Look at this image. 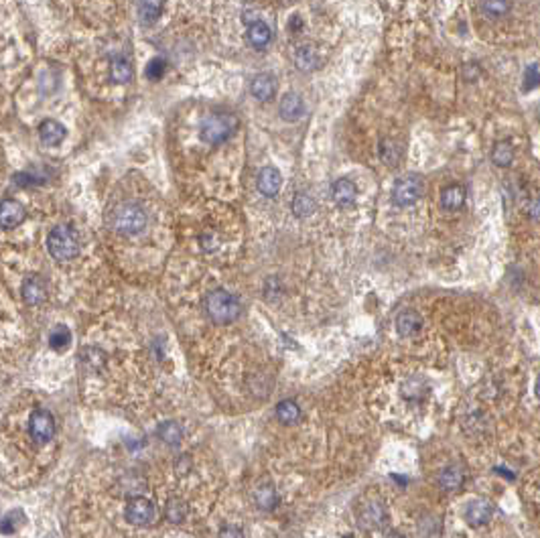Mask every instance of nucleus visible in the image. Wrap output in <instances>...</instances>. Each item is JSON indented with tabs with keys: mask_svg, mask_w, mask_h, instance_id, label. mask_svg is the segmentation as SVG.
<instances>
[{
	"mask_svg": "<svg viewBox=\"0 0 540 538\" xmlns=\"http://www.w3.org/2000/svg\"><path fill=\"white\" fill-rule=\"evenodd\" d=\"M240 311H242V305L236 299V295L224 289H215L206 297V313L215 325L234 323L240 317Z\"/></svg>",
	"mask_w": 540,
	"mask_h": 538,
	"instance_id": "obj_1",
	"label": "nucleus"
},
{
	"mask_svg": "<svg viewBox=\"0 0 540 538\" xmlns=\"http://www.w3.org/2000/svg\"><path fill=\"white\" fill-rule=\"evenodd\" d=\"M47 250L57 262H68L79 254V234L70 224L55 226L47 236Z\"/></svg>",
	"mask_w": 540,
	"mask_h": 538,
	"instance_id": "obj_2",
	"label": "nucleus"
},
{
	"mask_svg": "<svg viewBox=\"0 0 540 538\" xmlns=\"http://www.w3.org/2000/svg\"><path fill=\"white\" fill-rule=\"evenodd\" d=\"M110 226L120 236H139L146 228V211L137 203H122L112 213Z\"/></svg>",
	"mask_w": 540,
	"mask_h": 538,
	"instance_id": "obj_3",
	"label": "nucleus"
},
{
	"mask_svg": "<svg viewBox=\"0 0 540 538\" xmlns=\"http://www.w3.org/2000/svg\"><path fill=\"white\" fill-rule=\"evenodd\" d=\"M238 128V118L232 114H217V116L208 118L201 126V141L208 144H222L226 142Z\"/></svg>",
	"mask_w": 540,
	"mask_h": 538,
	"instance_id": "obj_4",
	"label": "nucleus"
},
{
	"mask_svg": "<svg viewBox=\"0 0 540 538\" xmlns=\"http://www.w3.org/2000/svg\"><path fill=\"white\" fill-rule=\"evenodd\" d=\"M424 193V183L419 175H404L392 187V201L400 208L415 206Z\"/></svg>",
	"mask_w": 540,
	"mask_h": 538,
	"instance_id": "obj_5",
	"label": "nucleus"
},
{
	"mask_svg": "<svg viewBox=\"0 0 540 538\" xmlns=\"http://www.w3.org/2000/svg\"><path fill=\"white\" fill-rule=\"evenodd\" d=\"M124 518L132 526H151L157 520V506L144 495H134L124 508Z\"/></svg>",
	"mask_w": 540,
	"mask_h": 538,
	"instance_id": "obj_6",
	"label": "nucleus"
},
{
	"mask_svg": "<svg viewBox=\"0 0 540 538\" xmlns=\"http://www.w3.org/2000/svg\"><path fill=\"white\" fill-rule=\"evenodd\" d=\"M355 516H357L360 526L366 528V530H382L388 524V512H386L384 504L380 500H374V498L366 500L357 508Z\"/></svg>",
	"mask_w": 540,
	"mask_h": 538,
	"instance_id": "obj_7",
	"label": "nucleus"
},
{
	"mask_svg": "<svg viewBox=\"0 0 540 538\" xmlns=\"http://www.w3.org/2000/svg\"><path fill=\"white\" fill-rule=\"evenodd\" d=\"M29 435L35 443L45 445L55 435V419L49 410H35L29 417Z\"/></svg>",
	"mask_w": 540,
	"mask_h": 538,
	"instance_id": "obj_8",
	"label": "nucleus"
},
{
	"mask_svg": "<svg viewBox=\"0 0 540 538\" xmlns=\"http://www.w3.org/2000/svg\"><path fill=\"white\" fill-rule=\"evenodd\" d=\"M465 522L473 526V528H477V526H486L490 520L493 518V504L490 500H484V498H479V500H473L468 504V508H465Z\"/></svg>",
	"mask_w": 540,
	"mask_h": 538,
	"instance_id": "obj_9",
	"label": "nucleus"
},
{
	"mask_svg": "<svg viewBox=\"0 0 540 538\" xmlns=\"http://www.w3.org/2000/svg\"><path fill=\"white\" fill-rule=\"evenodd\" d=\"M26 217L23 203L17 199H2L0 201V228L13 230L17 226H21Z\"/></svg>",
	"mask_w": 540,
	"mask_h": 538,
	"instance_id": "obj_10",
	"label": "nucleus"
},
{
	"mask_svg": "<svg viewBox=\"0 0 540 538\" xmlns=\"http://www.w3.org/2000/svg\"><path fill=\"white\" fill-rule=\"evenodd\" d=\"M23 299L26 305H41L47 299V282L41 275H31L23 281Z\"/></svg>",
	"mask_w": 540,
	"mask_h": 538,
	"instance_id": "obj_11",
	"label": "nucleus"
},
{
	"mask_svg": "<svg viewBox=\"0 0 540 538\" xmlns=\"http://www.w3.org/2000/svg\"><path fill=\"white\" fill-rule=\"evenodd\" d=\"M282 185V175L275 167H264L259 173V191L264 197H275Z\"/></svg>",
	"mask_w": 540,
	"mask_h": 538,
	"instance_id": "obj_12",
	"label": "nucleus"
},
{
	"mask_svg": "<svg viewBox=\"0 0 540 538\" xmlns=\"http://www.w3.org/2000/svg\"><path fill=\"white\" fill-rule=\"evenodd\" d=\"M65 137H68V130H65V126H63L61 122H57V120H43V122L39 124V139H41L43 144H47V146L61 144V142L65 141Z\"/></svg>",
	"mask_w": 540,
	"mask_h": 538,
	"instance_id": "obj_13",
	"label": "nucleus"
},
{
	"mask_svg": "<svg viewBox=\"0 0 540 538\" xmlns=\"http://www.w3.org/2000/svg\"><path fill=\"white\" fill-rule=\"evenodd\" d=\"M465 484V468L461 463H451L439 473V486L441 490L455 491Z\"/></svg>",
	"mask_w": 540,
	"mask_h": 538,
	"instance_id": "obj_14",
	"label": "nucleus"
},
{
	"mask_svg": "<svg viewBox=\"0 0 540 538\" xmlns=\"http://www.w3.org/2000/svg\"><path fill=\"white\" fill-rule=\"evenodd\" d=\"M421 329H423V317L412 309L402 311L396 317V331L400 337H415Z\"/></svg>",
	"mask_w": 540,
	"mask_h": 538,
	"instance_id": "obj_15",
	"label": "nucleus"
},
{
	"mask_svg": "<svg viewBox=\"0 0 540 538\" xmlns=\"http://www.w3.org/2000/svg\"><path fill=\"white\" fill-rule=\"evenodd\" d=\"M331 193H333V201L339 208H350L355 203V197H357V189L350 179H337L331 187Z\"/></svg>",
	"mask_w": 540,
	"mask_h": 538,
	"instance_id": "obj_16",
	"label": "nucleus"
},
{
	"mask_svg": "<svg viewBox=\"0 0 540 538\" xmlns=\"http://www.w3.org/2000/svg\"><path fill=\"white\" fill-rule=\"evenodd\" d=\"M250 92H252V95H254L259 102H268V100H272V95L277 92V82H275L272 75L260 73V75H256V77L252 79Z\"/></svg>",
	"mask_w": 540,
	"mask_h": 538,
	"instance_id": "obj_17",
	"label": "nucleus"
},
{
	"mask_svg": "<svg viewBox=\"0 0 540 538\" xmlns=\"http://www.w3.org/2000/svg\"><path fill=\"white\" fill-rule=\"evenodd\" d=\"M305 114V104L301 100V95L286 94L281 100V118L286 122H297L299 118Z\"/></svg>",
	"mask_w": 540,
	"mask_h": 538,
	"instance_id": "obj_18",
	"label": "nucleus"
},
{
	"mask_svg": "<svg viewBox=\"0 0 540 538\" xmlns=\"http://www.w3.org/2000/svg\"><path fill=\"white\" fill-rule=\"evenodd\" d=\"M254 502L260 510H275L279 504V493L275 484L270 482H262L259 488L254 490Z\"/></svg>",
	"mask_w": 540,
	"mask_h": 538,
	"instance_id": "obj_19",
	"label": "nucleus"
},
{
	"mask_svg": "<svg viewBox=\"0 0 540 538\" xmlns=\"http://www.w3.org/2000/svg\"><path fill=\"white\" fill-rule=\"evenodd\" d=\"M293 61L297 66V70L301 71H313L317 68V51L313 45H297L293 51Z\"/></svg>",
	"mask_w": 540,
	"mask_h": 538,
	"instance_id": "obj_20",
	"label": "nucleus"
},
{
	"mask_svg": "<svg viewBox=\"0 0 540 538\" xmlns=\"http://www.w3.org/2000/svg\"><path fill=\"white\" fill-rule=\"evenodd\" d=\"M465 197H468L465 189L461 187V185H449L441 193V206L449 211L461 210L465 206Z\"/></svg>",
	"mask_w": 540,
	"mask_h": 538,
	"instance_id": "obj_21",
	"label": "nucleus"
},
{
	"mask_svg": "<svg viewBox=\"0 0 540 538\" xmlns=\"http://www.w3.org/2000/svg\"><path fill=\"white\" fill-rule=\"evenodd\" d=\"M272 39V31L270 26L262 21H254V23L248 26V41L252 43L254 49H264Z\"/></svg>",
	"mask_w": 540,
	"mask_h": 538,
	"instance_id": "obj_22",
	"label": "nucleus"
},
{
	"mask_svg": "<svg viewBox=\"0 0 540 538\" xmlns=\"http://www.w3.org/2000/svg\"><path fill=\"white\" fill-rule=\"evenodd\" d=\"M277 419L282 422V424H295V422L301 419V408L295 400L286 398V400H281L277 404Z\"/></svg>",
	"mask_w": 540,
	"mask_h": 538,
	"instance_id": "obj_23",
	"label": "nucleus"
},
{
	"mask_svg": "<svg viewBox=\"0 0 540 538\" xmlns=\"http://www.w3.org/2000/svg\"><path fill=\"white\" fill-rule=\"evenodd\" d=\"M164 0H139V17L144 24L155 23L163 13Z\"/></svg>",
	"mask_w": 540,
	"mask_h": 538,
	"instance_id": "obj_24",
	"label": "nucleus"
},
{
	"mask_svg": "<svg viewBox=\"0 0 540 538\" xmlns=\"http://www.w3.org/2000/svg\"><path fill=\"white\" fill-rule=\"evenodd\" d=\"M110 79L114 84H128L132 79V66L124 57H114L110 63Z\"/></svg>",
	"mask_w": 540,
	"mask_h": 538,
	"instance_id": "obj_25",
	"label": "nucleus"
},
{
	"mask_svg": "<svg viewBox=\"0 0 540 538\" xmlns=\"http://www.w3.org/2000/svg\"><path fill=\"white\" fill-rule=\"evenodd\" d=\"M400 392H402V397L406 398V400H419V398H423L429 392V386H426V382H424L423 378H415L412 376V378L402 382Z\"/></svg>",
	"mask_w": 540,
	"mask_h": 538,
	"instance_id": "obj_26",
	"label": "nucleus"
},
{
	"mask_svg": "<svg viewBox=\"0 0 540 538\" xmlns=\"http://www.w3.org/2000/svg\"><path fill=\"white\" fill-rule=\"evenodd\" d=\"M159 439L167 445H179L183 439V429L179 426V422L175 421H164L159 426Z\"/></svg>",
	"mask_w": 540,
	"mask_h": 538,
	"instance_id": "obj_27",
	"label": "nucleus"
},
{
	"mask_svg": "<svg viewBox=\"0 0 540 538\" xmlns=\"http://www.w3.org/2000/svg\"><path fill=\"white\" fill-rule=\"evenodd\" d=\"M492 161L493 164H497V167H510L512 161H514V148H512V144L508 141L497 142L492 151Z\"/></svg>",
	"mask_w": 540,
	"mask_h": 538,
	"instance_id": "obj_28",
	"label": "nucleus"
},
{
	"mask_svg": "<svg viewBox=\"0 0 540 538\" xmlns=\"http://www.w3.org/2000/svg\"><path fill=\"white\" fill-rule=\"evenodd\" d=\"M164 514H167V520L171 524H181L185 520V516H187V504L183 500H179V498H171L167 502Z\"/></svg>",
	"mask_w": 540,
	"mask_h": 538,
	"instance_id": "obj_29",
	"label": "nucleus"
},
{
	"mask_svg": "<svg viewBox=\"0 0 540 538\" xmlns=\"http://www.w3.org/2000/svg\"><path fill=\"white\" fill-rule=\"evenodd\" d=\"M510 10V0H481V13L488 19H500L508 15Z\"/></svg>",
	"mask_w": 540,
	"mask_h": 538,
	"instance_id": "obj_30",
	"label": "nucleus"
},
{
	"mask_svg": "<svg viewBox=\"0 0 540 538\" xmlns=\"http://www.w3.org/2000/svg\"><path fill=\"white\" fill-rule=\"evenodd\" d=\"M70 344L71 331L65 328V325H57L55 329H51V333H49V346H51L53 350H65V348H70Z\"/></svg>",
	"mask_w": 540,
	"mask_h": 538,
	"instance_id": "obj_31",
	"label": "nucleus"
},
{
	"mask_svg": "<svg viewBox=\"0 0 540 538\" xmlns=\"http://www.w3.org/2000/svg\"><path fill=\"white\" fill-rule=\"evenodd\" d=\"M315 211V199L309 193H297L293 199V213L297 217H309Z\"/></svg>",
	"mask_w": 540,
	"mask_h": 538,
	"instance_id": "obj_32",
	"label": "nucleus"
},
{
	"mask_svg": "<svg viewBox=\"0 0 540 538\" xmlns=\"http://www.w3.org/2000/svg\"><path fill=\"white\" fill-rule=\"evenodd\" d=\"M380 159L388 167H394L400 161V146L394 141L380 142Z\"/></svg>",
	"mask_w": 540,
	"mask_h": 538,
	"instance_id": "obj_33",
	"label": "nucleus"
},
{
	"mask_svg": "<svg viewBox=\"0 0 540 538\" xmlns=\"http://www.w3.org/2000/svg\"><path fill=\"white\" fill-rule=\"evenodd\" d=\"M82 360L88 368H94V370H100L106 362V355L104 351H100L98 348H88V350L82 353Z\"/></svg>",
	"mask_w": 540,
	"mask_h": 538,
	"instance_id": "obj_34",
	"label": "nucleus"
},
{
	"mask_svg": "<svg viewBox=\"0 0 540 538\" xmlns=\"http://www.w3.org/2000/svg\"><path fill=\"white\" fill-rule=\"evenodd\" d=\"M23 514L21 510H13V512H8V514L4 516L2 520H0V535H13L21 524H19V516Z\"/></svg>",
	"mask_w": 540,
	"mask_h": 538,
	"instance_id": "obj_35",
	"label": "nucleus"
},
{
	"mask_svg": "<svg viewBox=\"0 0 540 538\" xmlns=\"http://www.w3.org/2000/svg\"><path fill=\"white\" fill-rule=\"evenodd\" d=\"M164 70H167L164 59L157 57V59H153V61L146 66V77H148V79H161L164 75Z\"/></svg>",
	"mask_w": 540,
	"mask_h": 538,
	"instance_id": "obj_36",
	"label": "nucleus"
},
{
	"mask_svg": "<svg viewBox=\"0 0 540 538\" xmlns=\"http://www.w3.org/2000/svg\"><path fill=\"white\" fill-rule=\"evenodd\" d=\"M537 86H539V66L532 63V66L526 70V84H524V88H526V90H532V88H537Z\"/></svg>",
	"mask_w": 540,
	"mask_h": 538,
	"instance_id": "obj_37",
	"label": "nucleus"
},
{
	"mask_svg": "<svg viewBox=\"0 0 540 538\" xmlns=\"http://www.w3.org/2000/svg\"><path fill=\"white\" fill-rule=\"evenodd\" d=\"M219 538H244V532L238 526H224L219 530Z\"/></svg>",
	"mask_w": 540,
	"mask_h": 538,
	"instance_id": "obj_38",
	"label": "nucleus"
}]
</instances>
